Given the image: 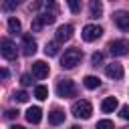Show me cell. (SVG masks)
I'll return each instance as SVG.
<instances>
[{
  "mask_svg": "<svg viewBox=\"0 0 129 129\" xmlns=\"http://www.w3.org/2000/svg\"><path fill=\"white\" fill-rule=\"evenodd\" d=\"M48 73H50V69H48V64H46L44 60L32 62V77H34V79H46Z\"/></svg>",
  "mask_w": 129,
  "mask_h": 129,
  "instance_id": "7",
  "label": "cell"
},
{
  "mask_svg": "<svg viewBox=\"0 0 129 129\" xmlns=\"http://www.w3.org/2000/svg\"><path fill=\"white\" fill-rule=\"evenodd\" d=\"M0 75H2V79H8V71H6V69H2V71H0Z\"/></svg>",
  "mask_w": 129,
  "mask_h": 129,
  "instance_id": "30",
  "label": "cell"
},
{
  "mask_svg": "<svg viewBox=\"0 0 129 129\" xmlns=\"http://www.w3.org/2000/svg\"><path fill=\"white\" fill-rule=\"evenodd\" d=\"M105 75L109 77V79H115V81H121L123 79V67L119 64V62H111V64H107L105 67Z\"/></svg>",
  "mask_w": 129,
  "mask_h": 129,
  "instance_id": "9",
  "label": "cell"
},
{
  "mask_svg": "<svg viewBox=\"0 0 129 129\" xmlns=\"http://www.w3.org/2000/svg\"><path fill=\"white\" fill-rule=\"evenodd\" d=\"M121 119H129V107H121Z\"/></svg>",
  "mask_w": 129,
  "mask_h": 129,
  "instance_id": "28",
  "label": "cell"
},
{
  "mask_svg": "<svg viewBox=\"0 0 129 129\" xmlns=\"http://www.w3.org/2000/svg\"><path fill=\"white\" fill-rule=\"evenodd\" d=\"M10 129H26V127H22V125H12Z\"/></svg>",
  "mask_w": 129,
  "mask_h": 129,
  "instance_id": "31",
  "label": "cell"
},
{
  "mask_svg": "<svg viewBox=\"0 0 129 129\" xmlns=\"http://www.w3.org/2000/svg\"><path fill=\"white\" fill-rule=\"evenodd\" d=\"M73 26L71 24H62V26H58V30H56V42H64V40H71V36H73Z\"/></svg>",
  "mask_w": 129,
  "mask_h": 129,
  "instance_id": "11",
  "label": "cell"
},
{
  "mask_svg": "<svg viewBox=\"0 0 129 129\" xmlns=\"http://www.w3.org/2000/svg\"><path fill=\"white\" fill-rule=\"evenodd\" d=\"M14 6H16V2H4L2 8H4V10H10V8H14Z\"/></svg>",
  "mask_w": 129,
  "mask_h": 129,
  "instance_id": "29",
  "label": "cell"
},
{
  "mask_svg": "<svg viewBox=\"0 0 129 129\" xmlns=\"http://www.w3.org/2000/svg\"><path fill=\"white\" fill-rule=\"evenodd\" d=\"M34 97H36L38 101H44V99L48 97V89H46L44 85H38V87L34 89Z\"/></svg>",
  "mask_w": 129,
  "mask_h": 129,
  "instance_id": "18",
  "label": "cell"
},
{
  "mask_svg": "<svg viewBox=\"0 0 129 129\" xmlns=\"http://www.w3.org/2000/svg\"><path fill=\"white\" fill-rule=\"evenodd\" d=\"M44 52H46V56H54V54L58 52V44H56V42H46Z\"/></svg>",
  "mask_w": 129,
  "mask_h": 129,
  "instance_id": "20",
  "label": "cell"
},
{
  "mask_svg": "<svg viewBox=\"0 0 129 129\" xmlns=\"http://www.w3.org/2000/svg\"><path fill=\"white\" fill-rule=\"evenodd\" d=\"M56 93H58V97L69 99V97H75L77 95V87H75V83L71 79H60L58 85H56Z\"/></svg>",
  "mask_w": 129,
  "mask_h": 129,
  "instance_id": "3",
  "label": "cell"
},
{
  "mask_svg": "<svg viewBox=\"0 0 129 129\" xmlns=\"http://www.w3.org/2000/svg\"><path fill=\"white\" fill-rule=\"evenodd\" d=\"M34 52H36V40L30 34H24L22 36V54L24 56H32Z\"/></svg>",
  "mask_w": 129,
  "mask_h": 129,
  "instance_id": "8",
  "label": "cell"
},
{
  "mask_svg": "<svg viewBox=\"0 0 129 129\" xmlns=\"http://www.w3.org/2000/svg\"><path fill=\"white\" fill-rule=\"evenodd\" d=\"M71 129H81V127H79V125H73V127H71Z\"/></svg>",
  "mask_w": 129,
  "mask_h": 129,
  "instance_id": "32",
  "label": "cell"
},
{
  "mask_svg": "<svg viewBox=\"0 0 129 129\" xmlns=\"http://www.w3.org/2000/svg\"><path fill=\"white\" fill-rule=\"evenodd\" d=\"M14 117H18V111H14V109H8V111H6V119H14Z\"/></svg>",
  "mask_w": 129,
  "mask_h": 129,
  "instance_id": "27",
  "label": "cell"
},
{
  "mask_svg": "<svg viewBox=\"0 0 129 129\" xmlns=\"http://www.w3.org/2000/svg\"><path fill=\"white\" fill-rule=\"evenodd\" d=\"M91 62L97 67V64H101L103 62V52H93V56H91Z\"/></svg>",
  "mask_w": 129,
  "mask_h": 129,
  "instance_id": "23",
  "label": "cell"
},
{
  "mask_svg": "<svg viewBox=\"0 0 129 129\" xmlns=\"http://www.w3.org/2000/svg\"><path fill=\"white\" fill-rule=\"evenodd\" d=\"M69 8H71V10H73V12L77 14V12L81 10V4H79L77 0H69Z\"/></svg>",
  "mask_w": 129,
  "mask_h": 129,
  "instance_id": "25",
  "label": "cell"
},
{
  "mask_svg": "<svg viewBox=\"0 0 129 129\" xmlns=\"http://www.w3.org/2000/svg\"><path fill=\"white\" fill-rule=\"evenodd\" d=\"M83 85H85L87 89H97V87H101V81H99V77L87 75V77L83 79Z\"/></svg>",
  "mask_w": 129,
  "mask_h": 129,
  "instance_id": "16",
  "label": "cell"
},
{
  "mask_svg": "<svg viewBox=\"0 0 129 129\" xmlns=\"http://www.w3.org/2000/svg\"><path fill=\"white\" fill-rule=\"evenodd\" d=\"M20 83H22V87H28V85L32 83V77H30V75H22V77H20Z\"/></svg>",
  "mask_w": 129,
  "mask_h": 129,
  "instance_id": "26",
  "label": "cell"
},
{
  "mask_svg": "<svg viewBox=\"0 0 129 129\" xmlns=\"http://www.w3.org/2000/svg\"><path fill=\"white\" fill-rule=\"evenodd\" d=\"M20 28H22V24H20V20H18V18H14V16H12V18H8V30H10L12 34H18V32H20Z\"/></svg>",
  "mask_w": 129,
  "mask_h": 129,
  "instance_id": "17",
  "label": "cell"
},
{
  "mask_svg": "<svg viewBox=\"0 0 129 129\" xmlns=\"http://www.w3.org/2000/svg\"><path fill=\"white\" fill-rule=\"evenodd\" d=\"M38 18H40L42 24H52V22L56 20V16H54L52 12H42V14H38Z\"/></svg>",
  "mask_w": 129,
  "mask_h": 129,
  "instance_id": "19",
  "label": "cell"
},
{
  "mask_svg": "<svg viewBox=\"0 0 129 129\" xmlns=\"http://www.w3.org/2000/svg\"><path fill=\"white\" fill-rule=\"evenodd\" d=\"M113 20H115V24H117L121 30H129V12L117 10V12L113 14Z\"/></svg>",
  "mask_w": 129,
  "mask_h": 129,
  "instance_id": "10",
  "label": "cell"
},
{
  "mask_svg": "<svg viewBox=\"0 0 129 129\" xmlns=\"http://www.w3.org/2000/svg\"><path fill=\"white\" fill-rule=\"evenodd\" d=\"M62 121H64V113H62L60 109H54V111L48 113V123H50V125H60Z\"/></svg>",
  "mask_w": 129,
  "mask_h": 129,
  "instance_id": "15",
  "label": "cell"
},
{
  "mask_svg": "<svg viewBox=\"0 0 129 129\" xmlns=\"http://www.w3.org/2000/svg\"><path fill=\"white\" fill-rule=\"evenodd\" d=\"M97 129H115V127H113V121H109V119H101V121L97 123Z\"/></svg>",
  "mask_w": 129,
  "mask_h": 129,
  "instance_id": "22",
  "label": "cell"
},
{
  "mask_svg": "<svg viewBox=\"0 0 129 129\" xmlns=\"http://www.w3.org/2000/svg\"><path fill=\"white\" fill-rule=\"evenodd\" d=\"M91 113H93V105H91L89 101H85V99L75 101V105H73V115H75L77 119H89Z\"/></svg>",
  "mask_w": 129,
  "mask_h": 129,
  "instance_id": "2",
  "label": "cell"
},
{
  "mask_svg": "<svg viewBox=\"0 0 129 129\" xmlns=\"http://www.w3.org/2000/svg\"><path fill=\"white\" fill-rule=\"evenodd\" d=\"M42 26H44V24L40 22V18H38V16H34V20H32V30H34V32H38Z\"/></svg>",
  "mask_w": 129,
  "mask_h": 129,
  "instance_id": "24",
  "label": "cell"
},
{
  "mask_svg": "<svg viewBox=\"0 0 129 129\" xmlns=\"http://www.w3.org/2000/svg\"><path fill=\"white\" fill-rule=\"evenodd\" d=\"M26 119H28V123H40V119H42V111H40V107H30L28 111H26Z\"/></svg>",
  "mask_w": 129,
  "mask_h": 129,
  "instance_id": "13",
  "label": "cell"
},
{
  "mask_svg": "<svg viewBox=\"0 0 129 129\" xmlns=\"http://www.w3.org/2000/svg\"><path fill=\"white\" fill-rule=\"evenodd\" d=\"M109 52L113 56H125L129 52V42L125 38H119V40H113L109 42Z\"/></svg>",
  "mask_w": 129,
  "mask_h": 129,
  "instance_id": "4",
  "label": "cell"
},
{
  "mask_svg": "<svg viewBox=\"0 0 129 129\" xmlns=\"http://www.w3.org/2000/svg\"><path fill=\"white\" fill-rule=\"evenodd\" d=\"M0 52L6 60H14L16 58V44L10 38H2L0 40Z\"/></svg>",
  "mask_w": 129,
  "mask_h": 129,
  "instance_id": "5",
  "label": "cell"
},
{
  "mask_svg": "<svg viewBox=\"0 0 129 129\" xmlns=\"http://www.w3.org/2000/svg\"><path fill=\"white\" fill-rule=\"evenodd\" d=\"M117 107H119V101H117L115 97H107V99H103V103H101V111H103V113H113Z\"/></svg>",
  "mask_w": 129,
  "mask_h": 129,
  "instance_id": "12",
  "label": "cell"
},
{
  "mask_svg": "<svg viewBox=\"0 0 129 129\" xmlns=\"http://www.w3.org/2000/svg\"><path fill=\"white\" fill-rule=\"evenodd\" d=\"M14 101H18V103H26V101H28V93H26V91H18V93H14Z\"/></svg>",
  "mask_w": 129,
  "mask_h": 129,
  "instance_id": "21",
  "label": "cell"
},
{
  "mask_svg": "<svg viewBox=\"0 0 129 129\" xmlns=\"http://www.w3.org/2000/svg\"><path fill=\"white\" fill-rule=\"evenodd\" d=\"M101 34H103V28L97 26V24H87L83 28V40H87V42H93V40L101 38Z\"/></svg>",
  "mask_w": 129,
  "mask_h": 129,
  "instance_id": "6",
  "label": "cell"
},
{
  "mask_svg": "<svg viewBox=\"0 0 129 129\" xmlns=\"http://www.w3.org/2000/svg\"><path fill=\"white\" fill-rule=\"evenodd\" d=\"M81 58H83V52L79 48H67L62 58H60V67L62 69H75L81 62Z\"/></svg>",
  "mask_w": 129,
  "mask_h": 129,
  "instance_id": "1",
  "label": "cell"
},
{
  "mask_svg": "<svg viewBox=\"0 0 129 129\" xmlns=\"http://www.w3.org/2000/svg\"><path fill=\"white\" fill-rule=\"evenodd\" d=\"M89 14H91V18H101V14H103V4H101L99 0H93V2L89 4Z\"/></svg>",
  "mask_w": 129,
  "mask_h": 129,
  "instance_id": "14",
  "label": "cell"
}]
</instances>
